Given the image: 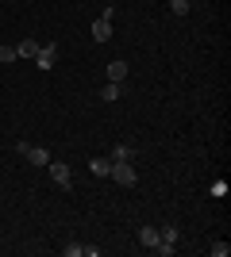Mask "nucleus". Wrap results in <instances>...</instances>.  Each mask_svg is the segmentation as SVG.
I'll return each mask as SVG.
<instances>
[{
  "mask_svg": "<svg viewBox=\"0 0 231 257\" xmlns=\"http://www.w3.org/2000/svg\"><path fill=\"white\" fill-rule=\"evenodd\" d=\"M116 184H123V188H131V184H139V173H135L131 161H112V173H108Z\"/></svg>",
  "mask_w": 231,
  "mask_h": 257,
  "instance_id": "f257e3e1",
  "label": "nucleus"
},
{
  "mask_svg": "<svg viewBox=\"0 0 231 257\" xmlns=\"http://www.w3.org/2000/svg\"><path fill=\"white\" fill-rule=\"evenodd\" d=\"M46 169H50V181H54L58 188H69V184H73V173H69L66 161H54V158H50V165H46Z\"/></svg>",
  "mask_w": 231,
  "mask_h": 257,
  "instance_id": "f03ea898",
  "label": "nucleus"
},
{
  "mask_svg": "<svg viewBox=\"0 0 231 257\" xmlns=\"http://www.w3.org/2000/svg\"><path fill=\"white\" fill-rule=\"evenodd\" d=\"M35 62H39V69H54V65H58V46H54V43L39 46V54H35Z\"/></svg>",
  "mask_w": 231,
  "mask_h": 257,
  "instance_id": "7ed1b4c3",
  "label": "nucleus"
},
{
  "mask_svg": "<svg viewBox=\"0 0 231 257\" xmlns=\"http://www.w3.org/2000/svg\"><path fill=\"white\" fill-rule=\"evenodd\" d=\"M89 35H93V39H97V43H108L112 39V20H93V27H89Z\"/></svg>",
  "mask_w": 231,
  "mask_h": 257,
  "instance_id": "20e7f679",
  "label": "nucleus"
},
{
  "mask_svg": "<svg viewBox=\"0 0 231 257\" xmlns=\"http://www.w3.org/2000/svg\"><path fill=\"white\" fill-rule=\"evenodd\" d=\"M139 246L143 249H158V226H139Z\"/></svg>",
  "mask_w": 231,
  "mask_h": 257,
  "instance_id": "39448f33",
  "label": "nucleus"
},
{
  "mask_svg": "<svg viewBox=\"0 0 231 257\" xmlns=\"http://www.w3.org/2000/svg\"><path fill=\"white\" fill-rule=\"evenodd\" d=\"M23 158L31 161V165H39V169H46V165H50V150H43V146H31Z\"/></svg>",
  "mask_w": 231,
  "mask_h": 257,
  "instance_id": "423d86ee",
  "label": "nucleus"
},
{
  "mask_svg": "<svg viewBox=\"0 0 231 257\" xmlns=\"http://www.w3.org/2000/svg\"><path fill=\"white\" fill-rule=\"evenodd\" d=\"M120 96H123V85H120V81H104L100 100H108V104H112V100H120Z\"/></svg>",
  "mask_w": 231,
  "mask_h": 257,
  "instance_id": "0eeeda50",
  "label": "nucleus"
},
{
  "mask_svg": "<svg viewBox=\"0 0 231 257\" xmlns=\"http://www.w3.org/2000/svg\"><path fill=\"white\" fill-rule=\"evenodd\" d=\"M108 81H127V62H108Z\"/></svg>",
  "mask_w": 231,
  "mask_h": 257,
  "instance_id": "6e6552de",
  "label": "nucleus"
},
{
  "mask_svg": "<svg viewBox=\"0 0 231 257\" xmlns=\"http://www.w3.org/2000/svg\"><path fill=\"white\" fill-rule=\"evenodd\" d=\"M131 158H135V150H131V146H123V142L108 150V161H131Z\"/></svg>",
  "mask_w": 231,
  "mask_h": 257,
  "instance_id": "1a4fd4ad",
  "label": "nucleus"
},
{
  "mask_svg": "<svg viewBox=\"0 0 231 257\" xmlns=\"http://www.w3.org/2000/svg\"><path fill=\"white\" fill-rule=\"evenodd\" d=\"M89 169L97 173V177H108V173H112V161L108 158H93V161H89Z\"/></svg>",
  "mask_w": 231,
  "mask_h": 257,
  "instance_id": "9d476101",
  "label": "nucleus"
},
{
  "mask_svg": "<svg viewBox=\"0 0 231 257\" xmlns=\"http://www.w3.org/2000/svg\"><path fill=\"white\" fill-rule=\"evenodd\" d=\"M16 54H20V58H35V54H39V43H35V39H23V43L16 46Z\"/></svg>",
  "mask_w": 231,
  "mask_h": 257,
  "instance_id": "9b49d317",
  "label": "nucleus"
},
{
  "mask_svg": "<svg viewBox=\"0 0 231 257\" xmlns=\"http://www.w3.org/2000/svg\"><path fill=\"white\" fill-rule=\"evenodd\" d=\"M208 253H212V257H227V253H231V246H227V242H212Z\"/></svg>",
  "mask_w": 231,
  "mask_h": 257,
  "instance_id": "f8f14e48",
  "label": "nucleus"
},
{
  "mask_svg": "<svg viewBox=\"0 0 231 257\" xmlns=\"http://www.w3.org/2000/svg\"><path fill=\"white\" fill-rule=\"evenodd\" d=\"M170 12L174 16H189V0H170Z\"/></svg>",
  "mask_w": 231,
  "mask_h": 257,
  "instance_id": "ddd939ff",
  "label": "nucleus"
},
{
  "mask_svg": "<svg viewBox=\"0 0 231 257\" xmlns=\"http://www.w3.org/2000/svg\"><path fill=\"white\" fill-rule=\"evenodd\" d=\"M20 54H16V46H0V62H16Z\"/></svg>",
  "mask_w": 231,
  "mask_h": 257,
  "instance_id": "4468645a",
  "label": "nucleus"
},
{
  "mask_svg": "<svg viewBox=\"0 0 231 257\" xmlns=\"http://www.w3.org/2000/svg\"><path fill=\"white\" fill-rule=\"evenodd\" d=\"M81 253V246H73V242H69V246H62V257H77Z\"/></svg>",
  "mask_w": 231,
  "mask_h": 257,
  "instance_id": "2eb2a0df",
  "label": "nucleus"
}]
</instances>
